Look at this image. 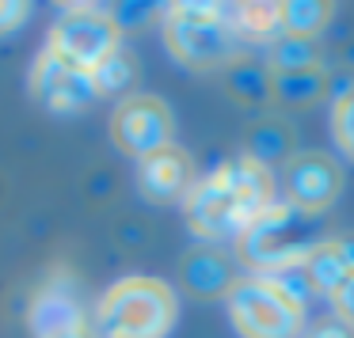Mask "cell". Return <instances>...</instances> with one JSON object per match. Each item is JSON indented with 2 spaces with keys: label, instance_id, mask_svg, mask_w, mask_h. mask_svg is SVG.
I'll return each mask as SVG.
<instances>
[{
  "label": "cell",
  "instance_id": "cell-9",
  "mask_svg": "<svg viewBox=\"0 0 354 338\" xmlns=\"http://www.w3.org/2000/svg\"><path fill=\"white\" fill-rule=\"evenodd\" d=\"M343 190V171L328 152H293L282 168V201L320 217Z\"/></svg>",
  "mask_w": 354,
  "mask_h": 338
},
{
  "label": "cell",
  "instance_id": "cell-2",
  "mask_svg": "<svg viewBox=\"0 0 354 338\" xmlns=\"http://www.w3.org/2000/svg\"><path fill=\"white\" fill-rule=\"evenodd\" d=\"M320 239H324V232L316 217L301 213L290 201L278 198L274 206H267L232 239V255H236L240 270H252L255 277H267V274H278V270L301 266Z\"/></svg>",
  "mask_w": 354,
  "mask_h": 338
},
{
  "label": "cell",
  "instance_id": "cell-6",
  "mask_svg": "<svg viewBox=\"0 0 354 338\" xmlns=\"http://www.w3.org/2000/svg\"><path fill=\"white\" fill-rule=\"evenodd\" d=\"M118 46H122V34L103 4H65L46 39V50L88 72Z\"/></svg>",
  "mask_w": 354,
  "mask_h": 338
},
{
  "label": "cell",
  "instance_id": "cell-15",
  "mask_svg": "<svg viewBox=\"0 0 354 338\" xmlns=\"http://www.w3.org/2000/svg\"><path fill=\"white\" fill-rule=\"evenodd\" d=\"M244 156L255 163H263L267 171L274 168H286V160L293 156V130L282 122V118L267 115L248 130V145H244Z\"/></svg>",
  "mask_w": 354,
  "mask_h": 338
},
{
  "label": "cell",
  "instance_id": "cell-4",
  "mask_svg": "<svg viewBox=\"0 0 354 338\" xmlns=\"http://www.w3.org/2000/svg\"><path fill=\"white\" fill-rule=\"evenodd\" d=\"M176 289L160 277H122L95 300V338H164L176 323Z\"/></svg>",
  "mask_w": 354,
  "mask_h": 338
},
{
  "label": "cell",
  "instance_id": "cell-25",
  "mask_svg": "<svg viewBox=\"0 0 354 338\" xmlns=\"http://www.w3.org/2000/svg\"><path fill=\"white\" fill-rule=\"evenodd\" d=\"M301 338H354V327L343 319H335V315H328V319H316L313 327H305Z\"/></svg>",
  "mask_w": 354,
  "mask_h": 338
},
{
  "label": "cell",
  "instance_id": "cell-7",
  "mask_svg": "<svg viewBox=\"0 0 354 338\" xmlns=\"http://www.w3.org/2000/svg\"><path fill=\"white\" fill-rule=\"evenodd\" d=\"M176 137V122L171 110L160 95H126L118 99L115 115H111V141L118 152L145 160V156L160 152Z\"/></svg>",
  "mask_w": 354,
  "mask_h": 338
},
{
  "label": "cell",
  "instance_id": "cell-12",
  "mask_svg": "<svg viewBox=\"0 0 354 338\" xmlns=\"http://www.w3.org/2000/svg\"><path fill=\"white\" fill-rule=\"evenodd\" d=\"M191 186H194V160L179 145H168L160 152L138 160V190L156 206L183 201Z\"/></svg>",
  "mask_w": 354,
  "mask_h": 338
},
{
  "label": "cell",
  "instance_id": "cell-24",
  "mask_svg": "<svg viewBox=\"0 0 354 338\" xmlns=\"http://www.w3.org/2000/svg\"><path fill=\"white\" fill-rule=\"evenodd\" d=\"M27 16H31V4H24V0H0V34H12L16 27H24Z\"/></svg>",
  "mask_w": 354,
  "mask_h": 338
},
{
  "label": "cell",
  "instance_id": "cell-18",
  "mask_svg": "<svg viewBox=\"0 0 354 338\" xmlns=\"http://www.w3.org/2000/svg\"><path fill=\"white\" fill-rule=\"evenodd\" d=\"M92 84H95L100 95H122L126 99V92L138 84V57H133L130 50H122V46L111 50V54L92 69Z\"/></svg>",
  "mask_w": 354,
  "mask_h": 338
},
{
  "label": "cell",
  "instance_id": "cell-26",
  "mask_svg": "<svg viewBox=\"0 0 354 338\" xmlns=\"http://www.w3.org/2000/svg\"><path fill=\"white\" fill-rule=\"evenodd\" d=\"M50 338H95V330H92V319H84V323H77V327H65Z\"/></svg>",
  "mask_w": 354,
  "mask_h": 338
},
{
  "label": "cell",
  "instance_id": "cell-22",
  "mask_svg": "<svg viewBox=\"0 0 354 338\" xmlns=\"http://www.w3.org/2000/svg\"><path fill=\"white\" fill-rule=\"evenodd\" d=\"M111 19H115V27H118V34L122 31H138V27H145V23H153L156 19V8L153 4H145V0H138V4H111Z\"/></svg>",
  "mask_w": 354,
  "mask_h": 338
},
{
  "label": "cell",
  "instance_id": "cell-20",
  "mask_svg": "<svg viewBox=\"0 0 354 338\" xmlns=\"http://www.w3.org/2000/svg\"><path fill=\"white\" fill-rule=\"evenodd\" d=\"M267 69L286 72V69H324V54L316 39H290L282 34L278 42L267 46Z\"/></svg>",
  "mask_w": 354,
  "mask_h": 338
},
{
  "label": "cell",
  "instance_id": "cell-23",
  "mask_svg": "<svg viewBox=\"0 0 354 338\" xmlns=\"http://www.w3.org/2000/svg\"><path fill=\"white\" fill-rule=\"evenodd\" d=\"M331 315H335V319H343V323H351L354 327V274L346 277L343 285H339L335 292H331Z\"/></svg>",
  "mask_w": 354,
  "mask_h": 338
},
{
  "label": "cell",
  "instance_id": "cell-8",
  "mask_svg": "<svg viewBox=\"0 0 354 338\" xmlns=\"http://www.w3.org/2000/svg\"><path fill=\"white\" fill-rule=\"evenodd\" d=\"M27 88H31L35 103L46 107L50 115H80V110H88L100 99V92H95V84H92V72L73 65V61H65V57H57L54 50H46V46L35 57Z\"/></svg>",
  "mask_w": 354,
  "mask_h": 338
},
{
  "label": "cell",
  "instance_id": "cell-13",
  "mask_svg": "<svg viewBox=\"0 0 354 338\" xmlns=\"http://www.w3.org/2000/svg\"><path fill=\"white\" fill-rule=\"evenodd\" d=\"M301 266H305V277L313 285V292L331 297L354 274V232H346V236H324Z\"/></svg>",
  "mask_w": 354,
  "mask_h": 338
},
{
  "label": "cell",
  "instance_id": "cell-5",
  "mask_svg": "<svg viewBox=\"0 0 354 338\" xmlns=\"http://www.w3.org/2000/svg\"><path fill=\"white\" fill-rule=\"evenodd\" d=\"M229 319L240 338H301L305 308H297L282 289L255 274H240V281L225 297Z\"/></svg>",
  "mask_w": 354,
  "mask_h": 338
},
{
  "label": "cell",
  "instance_id": "cell-1",
  "mask_svg": "<svg viewBox=\"0 0 354 338\" xmlns=\"http://www.w3.org/2000/svg\"><path fill=\"white\" fill-rule=\"evenodd\" d=\"M274 201V171H267L248 156H232L217 163L209 175L194 179V186L183 198V217L187 228L198 236V243L225 247Z\"/></svg>",
  "mask_w": 354,
  "mask_h": 338
},
{
  "label": "cell",
  "instance_id": "cell-11",
  "mask_svg": "<svg viewBox=\"0 0 354 338\" xmlns=\"http://www.w3.org/2000/svg\"><path fill=\"white\" fill-rule=\"evenodd\" d=\"M179 281L191 297H202V300L229 297V289L240 281V262L232 251H225L217 243H198L179 262Z\"/></svg>",
  "mask_w": 354,
  "mask_h": 338
},
{
  "label": "cell",
  "instance_id": "cell-14",
  "mask_svg": "<svg viewBox=\"0 0 354 338\" xmlns=\"http://www.w3.org/2000/svg\"><path fill=\"white\" fill-rule=\"evenodd\" d=\"M229 23L236 31L240 46H270L282 39V4L274 0H248V4H232Z\"/></svg>",
  "mask_w": 354,
  "mask_h": 338
},
{
  "label": "cell",
  "instance_id": "cell-10",
  "mask_svg": "<svg viewBox=\"0 0 354 338\" xmlns=\"http://www.w3.org/2000/svg\"><path fill=\"white\" fill-rule=\"evenodd\" d=\"M84 300L77 292V281H73L65 270L50 274L39 289L31 292V304H27V327H31L35 338H50L65 327H77L84 323Z\"/></svg>",
  "mask_w": 354,
  "mask_h": 338
},
{
  "label": "cell",
  "instance_id": "cell-3",
  "mask_svg": "<svg viewBox=\"0 0 354 338\" xmlns=\"http://www.w3.org/2000/svg\"><path fill=\"white\" fill-rule=\"evenodd\" d=\"M160 31L168 54L194 72L229 69L240 57V39L229 23V4H209V0L168 4L160 16Z\"/></svg>",
  "mask_w": 354,
  "mask_h": 338
},
{
  "label": "cell",
  "instance_id": "cell-21",
  "mask_svg": "<svg viewBox=\"0 0 354 338\" xmlns=\"http://www.w3.org/2000/svg\"><path fill=\"white\" fill-rule=\"evenodd\" d=\"M331 95V133H335L339 148L354 160V77L339 88H328Z\"/></svg>",
  "mask_w": 354,
  "mask_h": 338
},
{
  "label": "cell",
  "instance_id": "cell-16",
  "mask_svg": "<svg viewBox=\"0 0 354 338\" xmlns=\"http://www.w3.org/2000/svg\"><path fill=\"white\" fill-rule=\"evenodd\" d=\"M328 69H286L270 72V103L278 107H313L328 95Z\"/></svg>",
  "mask_w": 354,
  "mask_h": 338
},
{
  "label": "cell",
  "instance_id": "cell-19",
  "mask_svg": "<svg viewBox=\"0 0 354 338\" xmlns=\"http://www.w3.org/2000/svg\"><path fill=\"white\" fill-rule=\"evenodd\" d=\"M331 4L324 0H286L282 4V34L290 39H316L331 23Z\"/></svg>",
  "mask_w": 354,
  "mask_h": 338
},
{
  "label": "cell",
  "instance_id": "cell-17",
  "mask_svg": "<svg viewBox=\"0 0 354 338\" xmlns=\"http://www.w3.org/2000/svg\"><path fill=\"white\" fill-rule=\"evenodd\" d=\"M225 88L236 103L244 107H270V69L267 61H252L240 54L236 61L225 69Z\"/></svg>",
  "mask_w": 354,
  "mask_h": 338
}]
</instances>
